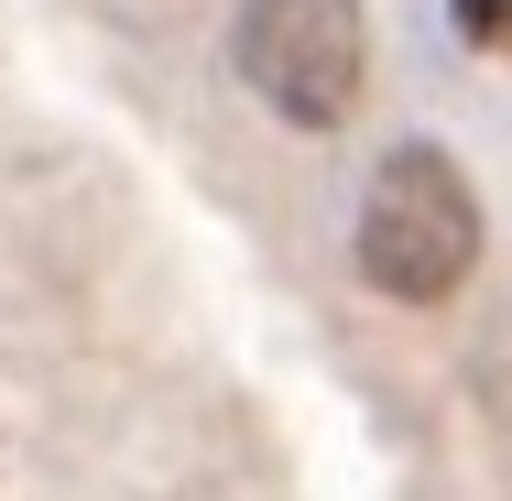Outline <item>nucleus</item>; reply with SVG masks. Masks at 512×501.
<instances>
[{"label": "nucleus", "instance_id": "obj_1", "mask_svg": "<svg viewBox=\"0 0 512 501\" xmlns=\"http://www.w3.org/2000/svg\"><path fill=\"white\" fill-rule=\"evenodd\" d=\"M349 251H360V284L393 295V305L458 295L469 262H480V197H469V175H458L436 142L382 153V175L360 186V229H349Z\"/></svg>", "mask_w": 512, "mask_h": 501}, {"label": "nucleus", "instance_id": "obj_2", "mask_svg": "<svg viewBox=\"0 0 512 501\" xmlns=\"http://www.w3.org/2000/svg\"><path fill=\"white\" fill-rule=\"evenodd\" d=\"M240 77L295 131H338L360 109V77H371L360 0H240Z\"/></svg>", "mask_w": 512, "mask_h": 501}, {"label": "nucleus", "instance_id": "obj_3", "mask_svg": "<svg viewBox=\"0 0 512 501\" xmlns=\"http://www.w3.org/2000/svg\"><path fill=\"white\" fill-rule=\"evenodd\" d=\"M447 11H458V33L480 55H512V0H447Z\"/></svg>", "mask_w": 512, "mask_h": 501}]
</instances>
